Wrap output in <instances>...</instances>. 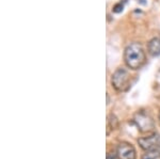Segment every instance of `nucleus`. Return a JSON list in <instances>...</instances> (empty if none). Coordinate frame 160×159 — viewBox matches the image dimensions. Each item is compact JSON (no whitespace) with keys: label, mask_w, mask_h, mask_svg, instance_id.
Here are the masks:
<instances>
[{"label":"nucleus","mask_w":160,"mask_h":159,"mask_svg":"<svg viewBox=\"0 0 160 159\" xmlns=\"http://www.w3.org/2000/svg\"><path fill=\"white\" fill-rule=\"evenodd\" d=\"M112 87L118 92H125L130 87V74L126 68L120 67L111 77Z\"/></svg>","instance_id":"2"},{"label":"nucleus","mask_w":160,"mask_h":159,"mask_svg":"<svg viewBox=\"0 0 160 159\" xmlns=\"http://www.w3.org/2000/svg\"><path fill=\"white\" fill-rule=\"evenodd\" d=\"M133 121H135L136 125L139 127V129H140L142 132H151L155 127L153 119H152L148 113H145V112H143V111L138 112V113L135 115Z\"/></svg>","instance_id":"3"},{"label":"nucleus","mask_w":160,"mask_h":159,"mask_svg":"<svg viewBox=\"0 0 160 159\" xmlns=\"http://www.w3.org/2000/svg\"><path fill=\"white\" fill-rule=\"evenodd\" d=\"M124 61L130 70H139L146 62V55L143 47L139 43H131L125 48Z\"/></svg>","instance_id":"1"},{"label":"nucleus","mask_w":160,"mask_h":159,"mask_svg":"<svg viewBox=\"0 0 160 159\" xmlns=\"http://www.w3.org/2000/svg\"><path fill=\"white\" fill-rule=\"evenodd\" d=\"M139 145L146 152L149 151H160V136L158 134L149 135L148 137L140 138L138 140Z\"/></svg>","instance_id":"4"},{"label":"nucleus","mask_w":160,"mask_h":159,"mask_svg":"<svg viewBox=\"0 0 160 159\" xmlns=\"http://www.w3.org/2000/svg\"><path fill=\"white\" fill-rule=\"evenodd\" d=\"M158 120H159V124H160V112H159V115H158Z\"/></svg>","instance_id":"9"},{"label":"nucleus","mask_w":160,"mask_h":159,"mask_svg":"<svg viewBox=\"0 0 160 159\" xmlns=\"http://www.w3.org/2000/svg\"><path fill=\"white\" fill-rule=\"evenodd\" d=\"M124 3H125V1H124L123 3H122V1H120L118 3L115 4V6L113 7V9H112L113 13H120V12H122L123 9H124Z\"/></svg>","instance_id":"8"},{"label":"nucleus","mask_w":160,"mask_h":159,"mask_svg":"<svg viewBox=\"0 0 160 159\" xmlns=\"http://www.w3.org/2000/svg\"><path fill=\"white\" fill-rule=\"evenodd\" d=\"M117 156L118 159H136V150L130 143L122 142L117 148Z\"/></svg>","instance_id":"5"},{"label":"nucleus","mask_w":160,"mask_h":159,"mask_svg":"<svg viewBox=\"0 0 160 159\" xmlns=\"http://www.w3.org/2000/svg\"><path fill=\"white\" fill-rule=\"evenodd\" d=\"M148 50L149 55L153 56V57L160 56V37H156L149 41L148 45Z\"/></svg>","instance_id":"6"},{"label":"nucleus","mask_w":160,"mask_h":159,"mask_svg":"<svg viewBox=\"0 0 160 159\" xmlns=\"http://www.w3.org/2000/svg\"><path fill=\"white\" fill-rule=\"evenodd\" d=\"M141 159H160L159 151H149L142 156Z\"/></svg>","instance_id":"7"}]
</instances>
